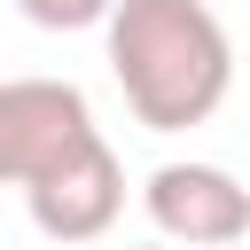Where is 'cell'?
Masks as SVG:
<instances>
[{"label":"cell","mask_w":250,"mask_h":250,"mask_svg":"<svg viewBox=\"0 0 250 250\" xmlns=\"http://www.w3.org/2000/svg\"><path fill=\"white\" fill-rule=\"evenodd\" d=\"M86 133H102V125L70 78H0V188L39 180Z\"/></svg>","instance_id":"277c9868"},{"label":"cell","mask_w":250,"mask_h":250,"mask_svg":"<svg viewBox=\"0 0 250 250\" xmlns=\"http://www.w3.org/2000/svg\"><path fill=\"white\" fill-rule=\"evenodd\" d=\"M109 78L148 133H188L234 94V39L211 0H109Z\"/></svg>","instance_id":"6da1fadb"},{"label":"cell","mask_w":250,"mask_h":250,"mask_svg":"<svg viewBox=\"0 0 250 250\" xmlns=\"http://www.w3.org/2000/svg\"><path fill=\"white\" fill-rule=\"evenodd\" d=\"M23 211L47 242H102L125 211V172H117V148L102 133H86L78 148H62L39 180H23Z\"/></svg>","instance_id":"7a4b0ae2"},{"label":"cell","mask_w":250,"mask_h":250,"mask_svg":"<svg viewBox=\"0 0 250 250\" xmlns=\"http://www.w3.org/2000/svg\"><path fill=\"white\" fill-rule=\"evenodd\" d=\"M234 250H242V242H234Z\"/></svg>","instance_id":"52a82bcc"},{"label":"cell","mask_w":250,"mask_h":250,"mask_svg":"<svg viewBox=\"0 0 250 250\" xmlns=\"http://www.w3.org/2000/svg\"><path fill=\"white\" fill-rule=\"evenodd\" d=\"M141 203H148L156 234L180 242V250H234V242H250V188L227 164H203V156L156 164Z\"/></svg>","instance_id":"3957f363"},{"label":"cell","mask_w":250,"mask_h":250,"mask_svg":"<svg viewBox=\"0 0 250 250\" xmlns=\"http://www.w3.org/2000/svg\"><path fill=\"white\" fill-rule=\"evenodd\" d=\"M16 16L39 31H94L109 16V0H16Z\"/></svg>","instance_id":"5b68a950"},{"label":"cell","mask_w":250,"mask_h":250,"mask_svg":"<svg viewBox=\"0 0 250 250\" xmlns=\"http://www.w3.org/2000/svg\"><path fill=\"white\" fill-rule=\"evenodd\" d=\"M133 250H172V242H133Z\"/></svg>","instance_id":"8992f818"}]
</instances>
